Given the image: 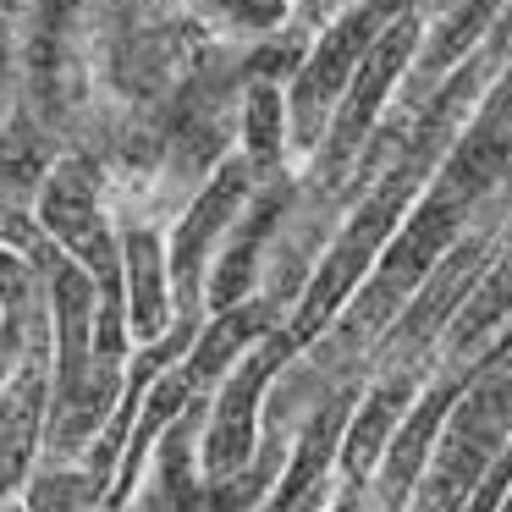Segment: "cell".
<instances>
[{
	"instance_id": "3",
	"label": "cell",
	"mask_w": 512,
	"mask_h": 512,
	"mask_svg": "<svg viewBox=\"0 0 512 512\" xmlns=\"http://www.w3.org/2000/svg\"><path fill=\"white\" fill-rule=\"evenodd\" d=\"M496 512H512V485H507V496L496 501Z\"/></svg>"
},
{
	"instance_id": "1",
	"label": "cell",
	"mask_w": 512,
	"mask_h": 512,
	"mask_svg": "<svg viewBox=\"0 0 512 512\" xmlns=\"http://www.w3.org/2000/svg\"><path fill=\"white\" fill-rule=\"evenodd\" d=\"M122 237V292H127V342L149 347L171 331V276H166V232L144 215L116 226Z\"/></svg>"
},
{
	"instance_id": "2",
	"label": "cell",
	"mask_w": 512,
	"mask_h": 512,
	"mask_svg": "<svg viewBox=\"0 0 512 512\" xmlns=\"http://www.w3.org/2000/svg\"><path fill=\"white\" fill-rule=\"evenodd\" d=\"M94 507H105V496L89 485L83 463H45L23 485V512H94Z\"/></svg>"
}]
</instances>
